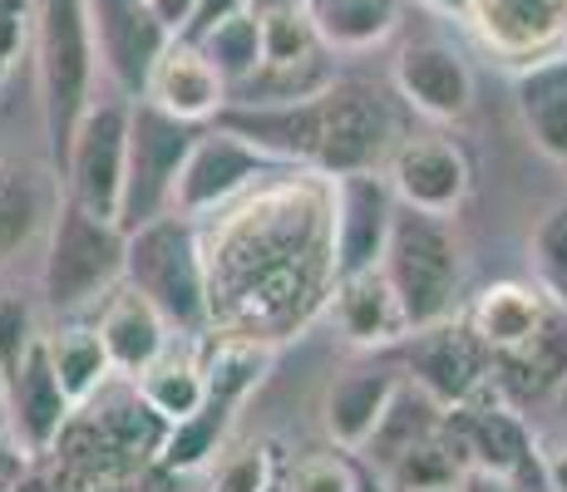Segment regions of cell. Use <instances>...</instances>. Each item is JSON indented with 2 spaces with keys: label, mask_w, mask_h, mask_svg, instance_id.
<instances>
[{
  "label": "cell",
  "mask_w": 567,
  "mask_h": 492,
  "mask_svg": "<svg viewBox=\"0 0 567 492\" xmlns=\"http://www.w3.org/2000/svg\"><path fill=\"white\" fill-rule=\"evenodd\" d=\"M217 124L252 138L257 148H267L287 168H307L321 178L380 168L400 144L380 94L341 80L331 90L301 98V104H227Z\"/></svg>",
  "instance_id": "cell-1"
},
{
  "label": "cell",
  "mask_w": 567,
  "mask_h": 492,
  "mask_svg": "<svg viewBox=\"0 0 567 492\" xmlns=\"http://www.w3.org/2000/svg\"><path fill=\"white\" fill-rule=\"evenodd\" d=\"M35 50H40V114H45L50 172L60 178L74 144V128L94 108L100 45H94V25H90V0H40Z\"/></svg>",
  "instance_id": "cell-2"
},
{
  "label": "cell",
  "mask_w": 567,
  "mask_h": 492,
  "mask_svg": "<svg viewBox=\"0 0 567 492\" xmlns=\"http://www.w3.org/2000/svg\"><path fill=\"white\" fill-rule=\"evenodd\" d=\"M124 281L144 291L178 335H203L213 325V276L193 217L163 212L144 227H128Z\"/></svg>",
  "instance_id": "cell-3"
},
{
  "label": "cell",
  "mask_w": 567,
  "mask_h": 492,
  "mask_svg": "<svg viewBox=\"0 0 567 492\" xmlns=\"http://www.w3.org/2000/svg\"><path fill=\"white\" fill-rule=\"evenodd\" d=\"M128 232L114 217H94L74 197L60 192L45 237V266H40V295L60 315H80L100 305L109 291L124 281Z\"/></svg>",
  "instance_id": "cell-4"
},
{
  "label": "cell",
  "mask_w": 567,
  "mask_h": 492,
  "mask_svg": "<svg viewBox=\"0 0 567 492\" xmlns=\"http://www.w3.org/2000/svg\"><path fill=\"white\" fill-rule=\"evenodd\" d=\"M380 271L390 276L400 305H405L410 331L450 321L454 305H460V286H464V247L454 237L450 217L400 207Z\"/></svg>",
  "instance_id": "cell-5"
},
{
  "label": "cell",
  "mask_w": 567,
  "mask_h": 492,
  "mask_svg": "<svg viewBox=\"0 0 567 492\" xmlns=\"http://www.w3.org/2000/svg\"><path fill=\"white\" fill-rule=\"evenodd\" d=\"M203 128L207 124H188V118L163 114L154 98H134V108H128L124 207H118L124 232L173 212V188H178V172H183V163H188Z\"/></svg>",
  "instance_id": "cell-6"
},
{
  "label": "cell",
  "mask_w": 567,
  "mask_h": 492,
  "mask_svg": "<svg viewBox=\"0 0 567 492\" xmlns=\"http://www.w3.org/2000/svg\"><path fill=\"white\" fill-rule=\"evenodd\" d=\"M385 355L395 359V369L410 385H420L444 409H460L478 394H494V349L478 341L464 315L420 325L400 345H390Z\"/></svg>",
  "instance_id": "cell-7"
},
{
  "label": "cell",
  "mask_w": 567,
  "mask_h": 492,
  "mask_svg": "<svg viewBox=\"0 0 567 492\" xmlns=\"http://www.w3.org/2000/svg\"><path fill=\"white\" fill-rule=\"evenodd\" d=\"M128 108L134 98H94V108L74 128L70 158L60 168L64 197L90 207L94 217H114L124 207V172H128ZM124 227V222H118Z\"/></svg>",
  "instance_id": "cell-8"
},
{
  "label": "cell",
  "mask_w": 567,
  "mask_h": 492,
  "mask_svg": "<svg viewBox=\"0 0 567 492\" xmlns=\"http://www.w3.org/2000/svg\"><path fill=\"white\" fill-rule=\"evenodd\" d=\"M287 168L281 158H271L267 148H257L252 138L233 134L227 124H207L193 144L188 163L178 172V188H173V212L178 217H207L217 207H227L243 188H252L257 178H277Z\"/></svg>",
  "instance_id": "cell-9"
},
{
  "label": "cell",
  "mask_w": 567,
  "mask_h": 492,
  "mask_svg": "<svg viewBox=\"0 0 567 492\" xmlns=\"http://www.w3.org/2000/svg\"><path fill=\"white\" fill-rule=\"evenodd\" d=\"M331 182V257L336 276H355L385 261L390 227H395L400 197L390 188V178H380V168H355L336 172Z\"/></svg>",
  "instance_id": "cell-10"
},
{
  "label": "cell",
  "mask_w": 567,
  "mask_h": 492,
  "mask_svg": "<svg viewBox=\"0 0 567 492\" xmlns=\"http://www.w3.org/2000/svg\"><path fill=\"white\" fill-rule=\"evenodd\" d=\"M90 25L100 45V70L124 98H144L158 54L168 50L173 30L148 10V0H90Z\"/></svg>",
  "instance_id": "cell-11"
},
{
  "label": "cell",
  "mask_w": 567,
  "mask_h": 492,
  "mask_svg": "<svg viewBox=\"0 0 567 492\" xmlns=\"http://www.w3.org/2000/svg\"><path fill=\"white\" fill-rule=\"evenodd\" d=\"M74 414H80V404L64 394L60 375H54V365H50L45 335H40V341L20 355V365L6 375V429L30 458H45V453H54V443L64 439Z\"/></svg>",
  "instance_id": "cell-12"
},
{
  "label": "cell",
  "mask_w": 567,
  "mask_h": 492,
  "mask_svg": "<svg viewBox=\"0 0 567 492\" xmlns=\"http://www.w3.org/2000/svg\"><path fill=\"white\" fill-rule=\"evenodd\" d=\"M385 178H390V188H395L400 207L434 212V217H454L464 207L468 188H474L464 148L440 134L400 138L395 153L385 158Z\"/></svg>",
  "instance_id": "cell-13"
},
{
  "label": "cell",
  "mask_w": 567,
  "mask_h": 492,
  "mask_svg": "<svg viewBox=\"0 0 567 492\" xmlns=\"http://www.w3.org/2000/svg\"><path fill=\"white\" fill-rule=\"evenodd\" d=\"M395 90L414 114L434 118V124H454L474 104V74H468L464 54L444 40H414L395 60Z\"/></svg>",
  "instance_id": "cell-14"
},
{
  "label": "cell",
  "mask_w": 567,
  "mask_h": 492,
  "mask_svg": "<svg viewBox=\"0 0 567 492\" xmlns=\"http://www.w3.org/2000/svg\"><path fill=\"white\" fill-rule=\"evenodd\" d=\"M444 423H450L454 443H460L468 468H484V473H504V478H523L528 463L538 458L528 429L514 409L494 404L488 394L460 404V409H444Z\"/></svg>",
  "instance_id": "cell-15"
},
{
  "label": "cell",
  "mask_w": 567,
  "mask_h": 492,
  "mask_svg": "<svg viewBox=\"0 0 567 492\" xmlns=\"http://www.w3.org/2000/svg\"><path fill=\"white\" fill-rule=\"evenodd\" d=\"M468 20L508 60H543L567 50V0H468Z\"/></svg>",
  "instance_id": "cell-16"
},
{
  "label": "cell",
  "mask_w": 567,
  "mask_h": 492,
  "mask_svg": "<svg viewBox=\"0 0 567 492\" xmlns=\"http://www.w3.org/2000/svg\"><path fill=\"white\" fill-rule=\"evenodd\" d=\"M400 385H405V375H400L395 365H355V369H346V375H336L321 399L326 439L341 448V453H361V448L375 439L380 419H385Z\"/></svg>",
  "instance_id": "cell-17"
},
{
  "label": "cell",
  "mask_w": 567,
  "mask_h": 492,
  "mask_svg": "<svg viewBox=\"0 0 567 492\" xmlns=\"http://www.w3.org/2000/svg\"><path fill=\"white\" fill-rule=\"evenodd\" d=\"M94 325H100V341L109 349V359H114L118 379L144 375L173 341V325L163 321V311L138 286H128V281H118V286L94 305Z\"/></svg>",
  "instance_id": "cell-18"
},
{
  "label": "cell",
  "mask_w": 567,
  "mask_h": 492,
  "mask_svg": "<svg viewBox=\"0 0 567 492\" xmlns=\"http://www.w3.org/2000/svg\"><path fill=\"white\" fill-rule=\"evenodd\" d=\"M144 98H154L163 114L188 118V124H213L227 108V80L217 74V64L203 54L198 40L173 35L168 50L158 54L154 74H148Z\"/></svg>",
  "instance_id": "cell-19"
},
{
  "label": "cell",
  "mask_w": 567,
  "mask_h": 492,
  "mask_svg": "<svg viewBox=\"0 0 567 492\" xmlns=\"http://www.w3.org/2000/svg\"><path fill=\"white\" fill-rule=\"evenodd\" d=\"M331 321L346 341L361 349H390L410 335L405 305H400L395 286H390V276L380 266L331 281Z\"/></svg>",
  "instance_id": "cell-20"
},
{
  "label": "cell",
  "mask_w": 567,
  "mask_h": 492,
  "mask_svg": "<svg viewBox=\"0 0 567 492\" xmlns=\"http://www.w3.org/2000/svg\"><path fill=\"white\" fill-rule=\"evenodd\" d=\"M553 305L558 301H553L538 281H494V286H484L464 305V321L474 325V335L494 349V355H504V349H518L548 321Z\"/></svg>",
  "instance_id": "cell-21"
},
{
  "label": "cell",
  "mask_w": 567,
  "mask_h": 492,
  "mask_svg": "<svg viewBox=\"0 0 567 492\" xmlns=\"http://www.w3.org/2000/svg\"><path fill=\"white\" fill-rule=\"evenodd\" d=\"M518 118L528 128L533 148L548 163L567 168V50L518 70Z\"/></svg>",
  "instance_id": "cell-22"
},
{
  "label": "cell",
  "mask_w": 567,
  "mask_h": 492,
  "mask_svg": "<svg viewBox=\"0 0 567 492\" xmlns=\"http://www.w3.org/2000/svg\"><path fill=\"white\" fill-rule=\"evenodd\" d=\"M494 385L518 389L523 399H548L567 385V305H553L548 321L518 349L494 355Z\"/></svg>",
  "instance_id": "cell-23"
},
{
  "label": "cell",
  "mask_w": 567,
  "mask_h": 492,
  "mask_svg": "<svg viewBox=\"0 0 567 492\" xmlns=\"http://www.w3.org/2000/svg\"><path fill=\"white\" fill-rule=\"evenodd\" d=\"M45 349H50V365H54V375H60L64 394H70L80 409L109 385V379H114V359H109V349L100 341V325L94 321L60 315L54 331H45Z\"/></svg>",
  "instance_id": "cell-24"
},
{
  "label": "cell",
  "mask_w": 567,
  "mask_h": 492,
  "mask_svg": "<svg viewBox=\"0 0 567 492\" xmlns=\"http://www.w3.org/2000/svg\"><path fill=\"white\" fill-rule=\"evenodd\" d=\"M54 202H60V192L50 197L30 163L0 158V266L30 247V237L54 217Z\"/></svg>",
  "instance_id": "cell-25"
},
{
  "label": "cell",
  "mask_w": 567,
  "mask_h": 492,
  "mask_svg": "<svg viewBox=\"0 0 567 492\" xmlns=\"http://www.w3.org/2000/svg\"><path fill=\"white\" fill-rule=\"evenodd\" d=\"M307 15L326 50H370L395 35L400 0H307Z\"/></svg>",
  "instance_id": "cell-26"
},
{
  "label": "cell",
  "mask_w": 567,
  "mask_h": 492,
  "mask_svg": "<svg viewBox=\"0 0 567 492\" xmlns=\"http://www.w3.org/2000/svg\"><path fill=\"white\" fill-rule=\"evenodd\" d=\"M134 385L148 399V409L163 414L168 423L188 419V414H198L207 404V369H203V355H193V349L168 345L144 375H134Z\"/></svg>",
  "instance_id": "cell-27"
},
{
  "label": "cell",
  "mask_w": 567,
  "mask_h": 492,
  "mask_svg": "<svg viewBox=\"0 0 567 492\" xmlns=\"http://www.w3.org/2000/svg\"><path fill=\"white\" fill-rule=\"evenodd\" d=\"M440 423H444V404H434L420 385H410V379H405L400 394L390 399V409H385V419H380L375 439H370L361 453L380 468V473H390V463H395V458H405L414 443H424L434 429H440Z\"/></svg>",
  "instance_id": "cell-28"
},
{
  "label": "cell",
  "mask_w": 567,
  "mask_h": 492,
  "mask_svg": "<svg viewBox=\"0 0 567 492\" xmlns=\"http://www.w3.org/2000/svg\"><path fill=\"white\" fill-rule=\"evenodd\" d=\"M464 473H468V463H464L460 443H454L450 423H440L424 443H414L405 458H395L385 478L395 492H454Z\"/></svg>",
  "instance_id": "cell-29"
},
{
  "label": "cell",
  "mask_w": 567,
  "mask_h": 492,
  "mask_svg": "<svg viewBox=\"0 0 567 492\" xmlns=\"http://www.w3.org/2000/svg\"><path fill=\"white\" fill-rule=\"evenodd\" d=\"M336 84V70L326 64V50L311 54V60H297V64H267L261 60V70L252 80H243L233 94H227V104H301V98L321 94Z\"/></svg>",
  "instance_id": "cell-30"
},
{
  "label": "cell",
  "mask_w": 567,
  "mask_h": 492,
  "mask_svg": "<svg viewBox=\"0 0 567 492\" xmlns=\"http://www.w3.org/2000/svg\"><path fill=\"white\" fill-rule=\"evenodd\" d=\"M227 423H233V404H223V399H207L198 414L168 423V439H163V448H158L163 468H173V473H193V468L213 463V458L223 453Z\"/></svg>",
  "instance_id": "cell-31"
},
{
  "label": "cell",
  "mask_w": 567,
  "mask_h": 492,
  "mask_svg": "<svg viewBox=\"0 0 567 492\" xmlns=\"http://www.w3.org/2000/svg\"><path fill=\"white\" fill-rule=\"evenodd\" d=\"M203 54L217 64V74L227 80V94L237 90L243 80H252L261 70V60H267V50H261V20L252 10H237V15L217 20L207 35H198Z\"/></svg>",
  "instance_id": "cell-32"
},
{
  "label": "cell",
  "mask_w": 567,
  "mask_h": 492,
  "mask_svg": "<svg viewBox=\"0 0 567 492\" xmlns=\"http://www.w3.org/2000/svg\"><path fill=\"white\" fill-rule=\"evenodd\" d=\"M528 257H533V281L558 305H567V197L538 217V227L528 237Z\"/></svg>",
  "instance_id": "cell-33"
},
{
  "label": "cell",
  "mask_w": 567,
  "mask_h": 492,
  "mask_svg": "<svg viewBox=\"0 0 567 492\" xmlns=\"http://www.w3.org/2000/svg\"><path fill=\"white\" fill-rule=\"evenodd\" d=\"M261 50H267V64H297L321 54V35H316L307 6L297 10H277V15H261Z\"/></svg>",
  "instance_id": "cell-34"
},
{
  "label": "cell",
  "mask_w": 567,
  "mask_h": 492,
  "mask_svg": "<svg viewBox=\"0 0 567 492\" xmlns=\"http://www.w3.org/2000/svg\"><path fill=\"white\" fill-rule=\"evenodd\" d=\"M271 488V448L243 443L227 448L213 463V492H267Z\"/></svg>",
  "instance_id": "cell-35"
},
{
  "label": "cell",
  "mask_w": 567,
  "mask_h": 492,
  "mask_svg": "<svg viewBox=\"0 0 567 492\" xmlns=\"http://www.w3.org/2000/svg\"><path fill=\"white\" fill-rule=\"evenodd\" d=\"M40 335H45V331H40V321H35L30 295L0 291V375H10V369L20 365V355H25Z\"/></svg>",
  "instance_id": "cell-36"
},
{
  "label": "cell",
  "mask_w": 567,
  "mask_h": 492,
  "mask_svg": "<svg viewBox=\"0 0 567 492\" xmlns=\"http://www.w3.org/2000/svg\"><path fill=\"white\" fill-rule=\"evenodd\" d=\"M287 492H355V473L341 453H321L291 468Z\"/></svg>",
  "instance_id": "cell-37"
},
{
  "label": "cell",
  "mask_w": 567,
  "mask_h": 492,
  "mask_svg": "<svg viewBox=\"0 0 567 492\" xmlns=\"http://www.w3.org/2000/svg\"><path fill=\"white\" fill-rule=\"evenodd\" d=\"M25 35H30L25 0H0V84H6L10 70H16L20 50H25Z\"/></svg>",
  "instance_id": "cell-38"
},
{
  "label": "cell",
  "mask_w": 567,
  "mask_h": 492,
  "mask_svg": "<svg viewBox=\"0 0 567 492\" xmlns=\"http://www.w3.org/2000/svg\"><path fill=\"white\" fill-rule=\"evenodd\" d=\"M25 473H30V453L10 439V429L0 423V492H20L25 488Z\"/></svg>",
  "instance_id": "cell-39"
},
{
  "label": "cell",
  "mask_w": 567,
  "mask_h": 492,
  "mask_svg": "<svg viewBox=\"0 0 567 492\" xmlns=\"http://www.w3.org/2000/svg\"><path fill=\"white\" fill-rule=\"evenodd\" d=\"M237 10H247V0H198V10H193V25L183 30V40H198L207 30L217 25V20L237 15Z\"/></svg>",
  "instance_id": "cell-40"
},
{
  "label": "cell",
  "mask_w": 567,
  "mask_h": 492,
  "mask_svg": "<svg viewBox=\"0 0 567 492\" xmlns=\"http://www.w3.org/2000/svg\"><path fill=\"white\" fill-rule=\"evenodd\" d=\"M148 10H154L163 25L173 30V35H183V30L193 25V10H198V0H148Z\"/></svg>",
  "instance_id": "cell-41"
},
{
  "label": "cell",
  "mask_w": 567,
  "mask_h": 492,
  "mask_svg": "<svg viewBox=\"0 0 567 492\" xmlns=\"http://www.w3.org/2000/svg\"><path fill=\"white\" fill-rule=\"evenodd\" d=\"M460 492H523L518 478H504V473H484V468H468L460 478Z\"/></svg>",
  "instance_id": "cell-42"
},
{
  "label": "cell",
  "mask_w": 567,
  "mask_h": 492,
  "mask_svg": "<svg viewBox=\"0 0 567 492\" xmlns=\"http://www.w3.org/2000/svg\"><path fill=\"white\" fill-rule=\"evenodd\" d=\"M538 473H543V488L548 492H567V448L538 453Z\"/></svg>",
  "instance_id": "cell-43"
},
{
  "label": "cell",
  "mask_w": 567,
  "mask_h": 492,
  "mask_svg": "<svg viewBox=\"0 0 567 492\" xmlns=\"http://www.w3.org/2000/svg\"><path fill=\"white\" fill-rule=\"evenodd\" d=\"M297 6H307V0H247V10L261 20V15H277V10H297Z\"/></svg>",
  "instance_id": "cell-44"
},
{
  "label": "cell",
  "mask_w": 567,
  "mask_h": 492,
  "mask_svg": "<svg viewBox=\"0 0 567 492\" xmlns=\"http://www.w3.org/2000/svg\"><path fill=\"white\" fill-rule=\"evenodd\" d=\"M424 6H440V10H464L468 0H424Z\"/></svg>",
  "instance_id": "cell-45"
},
{
  "label": "cell",
  "mask_w": 567,
  "mask_h": 492,
  "mask_svg": "<svg viewBox=\"0 0 567 492\" xmlns=\"http://www.w3.org/2000/svg\"><path fill=\"white\" fill-rule=\"evenodd\" d=\"M0 423H6V375H0Z\"/></svg>",
  "instance_id": "cell-46"
},
{
  "label": "cell",
  "mask_w": 567,
  "mask_h": 492,
  "mask_svg": "<svg viewBox=\"0 0 567 492\" xmlns=\"http://www.w3.org/2000/svg\"><path fill=\"white\" fill-rule=\"evenodd\" d=\"M454 492H460V488H454Z\"/></svg>",
  "instance_id": "cell-47"
}]
</instances>
